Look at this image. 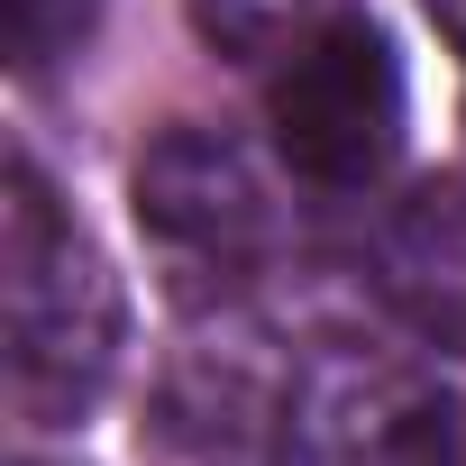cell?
<instances>
[{
	"instance_id": "8",
	"label": "cell",
	"mask_w": 466,
	"mask_h": 466,
	"mask_svg": "<svg viewBox=\"0 0 466 466\" xmlns=\"http://www.w3.org/2000/svg\"><path fill=\"white\" fill-rule=\"evenodd\" d=\"M420 10H430V28H439V37L466 56V0H420Z\"/></svg>"
},
{
	"instance_id": "6",
	"label": "cell",
	"mask_w": 466,
	"mask_h": 466,
	"mask_svg": "<svg viewBox=\"0 0 466 466\" xmlns=\"http://www.w3.org/2000/svg\"><path fill=\"white\" fill-rule=\"evenodd\" d=\"M192 10V28H201V46H219V56H293L302 37H311V10L320 0H183Z\"/></svg>"
},
{
	"instance_id": "7",
	"label": "cell",
	"mask_w": 466,
	"mask_h": 466,
	"mask_svg": "<svg viewBox=\"0 0 466 466\" xmlns=\"http://www.w3.org/2000/svg\"><path fill=\"white\" fill-rule=\"evenodd\" d=\"M0 19H10V56H19V74H46V65H65V56L92 37L101 0H0Z\"/></svg>"
},
{
	"instance_id": "4",
	"label": "cell",
	"mask_w": 466,
	"mask_h": 466,
	"mask_svg": "<svg viewBox=\"0 0 466 466\" xmlns=\"http://www.w3.org/2000/svg\"><path fill=\"white\" fill-rule=\"evenodd\" d=\"M275 466H466V393L393 357H311L284 393Z\"/></svg>"
},
{
	"instance_id": "2",
	"label": "cell",
	"mask_w": 466,
	"mask_h": 466,
	"mask_svg": "<svg viewBox=\"0 0 466 466\" xmlns=\"http://www.w3.org/2000/svg\"><path fill=\"white\" fill-rule=\"evenodd\" d=\"M402 56L375 19H320L266 83L275 156L320 192H366L402 156Z\"/></svg>"
},
{
	"instance_id": "5",
	"label": "cell",
	"mask_w": 466,
	"mask_h": 466,
	"mask_svg": "<svg viewBox=\"0 0 466 466\" xmlns=\"http://www.w3.org/2000/svg\"><path fill=\"white\" fill-rule=\"evenodd\" d=\"M375 293L402 311V329H420L430 348L466 357V174L420 183L384 210L375 228Z\"/></svg>"
},
{
	"instance_id": "9",
	"label": "cell",
	"mask_w": 466,
	"mask_h": 466,
	"mask_svg": "<svg viewBox=\"0 0 466 466\" xmlns=\"http://www.w3.org/2000/svg\"><path fill=\"white\" fill-rule=\"evenodd\" d=\"M28 466H56V457H28Z\"/></svg>"
},
{
	"instance_id": "1",
	"label": "cell",
	"mask_w": 466,
	"mask_h": 466,
	"mask_svg": "<svg viewBox=\"0 0 466 466\" xmlns=\"http://www.w3.org/2000/svg\"><path fill=\"white\" fill-rule=\"evenodd\" d=\"M0 320H10V393L46 420H83L119 375V275L28 147L10 156V201H0Z\"/></svg>"
},
{
	"instance_id": "3",
	"label": "cell",
	"mask_w": 466,
	"mask_h": 466,
	"mask_svg": "<svg viewBox=\"0 0 466 466\" xmlns=\"http://www.w3.org/2000/svg\"><path fill=\"white\" fill-rule=\"evenodd\" d=\"M128 201H137V228L156 238V257L174 266L183 293L248 284L284 238V210H275L257 156L219 128H192V119L147 137V156L128 174Z\"/></svg>"
}]
</instances>
